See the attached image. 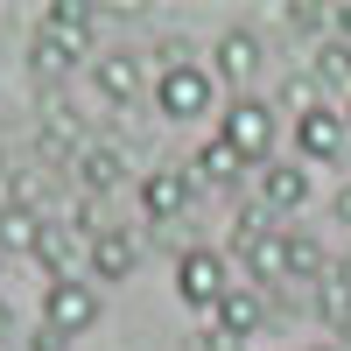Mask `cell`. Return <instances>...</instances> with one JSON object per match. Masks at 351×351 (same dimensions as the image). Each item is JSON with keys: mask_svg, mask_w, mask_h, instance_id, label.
I'll use <instances>...</instances> for the list:
<instances>
[{"mask_svg": "<svg viewBox=\"0 0 351 351\" xmlns=\"http://www.w3.org/2000/svg\"><path fill=\"white\" fill-rule=\"evenodd\" d=\"M239 260L253 281H288V232L267 218V211H239Z\"/></svg>", "mask_w": 351, "mask_h": 351, "instance_id": "cell-1", "label": "cell"}, {"mask_svg": "<svg viewBox=\"0 0 351 351\" xmlns=\"http://www.w3.org/2000/svg\"><path fill=\"white\" fill-rule=\"evenodd\" d=\"M218 141H225V148L239 155V162H267V148H274V106L239 92V99L225 106V127H218Z\"/></svg>", "mask_w": 351, "mask_h": 351, "instance_id": "cell-2", "label": "cell"}, {"mask_svg": "<svg viewBox=\"0 0 351 351\" xmlns=\"http://www.w3.org/2000/svg\"><path fill=\"white\" fill-rule=\"evenodd\" d=\"M99 324V288L92 281H49L43 288V330H56V337H77V330H92Z\"/></svg>", "mask_w": 351, "mask_h": 351, "instance_id": "cell-3", "label": "cell"}, {"mask_svg": "<svg viewBox=\"0 0 351 351\" xmlns=\"http://www.w3.org/2000/svg\"><path fill=\"white\" fill-rule=\"evenodd\" d=\"M155 106L169 112V120H197V112H211V71H204V64H162Z\"/></svg>", "mask_w": 351, "mask_h": 351, "instance_id": "cell-4", "label": "cell"}, {"mask_svg": "<svg viewBox=\"0 0 351 351\" xmlns=\"http://www.w3.org/2000/svg\"><path fill=\"white\" fill-rule=\"evenodd\" d=\"M225 260L211 253V246H190L183 260H176V295H183L190 309H218V295H225Z\"/></svg>", "mask_w": 351, "mask_h": 351, "instance_id": "cell-5", "label": "cell"}, {"mask_svg": "<svg viewBox=\"0 0 351 351\" xmlns=\"http://www.w3.org/2000/svg\"><path fill=\"white\" fill-rule=\"evenodd\" d=\"M190 190L197 183L183 169H148V176H141V211H148V225H176L190 211Z\"/></svg>", "mask_w": 351, "mask_h": 351, "instance_id": "cell-6", "label": "cell"}, {"mask_svg": "<svg viewBox=\"0 0 351 351\" xmlns=\"http://www.w3.org/2000/svg\"><path fill=\"white\" fill-rule=\"evenodd\" d=\"M92 0H49L43 8V36L56 43V49H71V56H84L92 49Z\"/></svg>", "mask_w": 351, "mask_h": 351, "instance_id": "cell-7", "label": "cell"}, {"mask_svg": "<svg viewBox=\"0 0 351 351\" xmlns=\"http://www.w3.org/2000/svg\"><path fill=\"white\" fill-rule=\"evenodd\" d=\"M253 71H260V36H253V28H225V36H218V49H211V77L239 92Z\"/></svg>", "mask_w": 351, "mask_h": 351, "instance_id": "cell-8", "label": "cell"}, {"mask_svg": "<svg viewBox=\"0 0 351 351\" xmlns=\"http://www.w3.org/2000/svg\"><path fill=\"white\" fill-rule=\"evenodd\" d=\"M295 148H302L309 162H337V155L351 148L344 112H337V106H324V112H309V120H295Z\"/></svg>", "mask_w": 351, "mask_h": 351, "instance_id": "cell-9", "label": "cell"}, {"mask_svg": "<svg viewBox=\"0 0 351 351\" xmlns=\"http://www.w3.org/2000/svg\"><path fill=\"white\" fill-rule=\"evenodd\" d=\"M92 84H99L106 106H134L141 99V56L134 49H106L99 64H92Z\"/></svg>", "mask_w": 351, "mask_h": 351, "instance_id": "cell-10", "label": "cell"}, {"mask_svg": "<svg viewBox=\"0 0 351 351\" xmlns=\"http://www.w3.org/2000/svg\"><path fill=\"white\" fill-rule=\"evenodd\" d=\"M84 260H92V281H127L134 260H141V246L112 225V232H99V239H84Z\"/></svg>", "mask_w": 351, "mask_h": 351, "instance_id": "cell-11", "label": "cell"}, {"mask_svg": "<svg viewBox=\"0 0 351 351\" xmlns=\"http://www.w3.org/2000/svg\"><path fill=\"white\" fill-rule=\"evenodd\" d=\"M211 316H218V337H239V344H246V337H253L260 324H267V302H260L253 288H225Z\"/></svg>", "mask_w": 351, "mask_h": 351, "instance_id": "cell-12", "label": "cell"}, {"mask_svg": "<svg viewBox=\"0 0 351 351\" xmlns=\"http://www.w3.org/2000/svg\"><path fill=\"white\" fill-rule=\"evenodd\" d=\"M43 211H28V204H8V211H0V260H36V239H43Z\"/></svg>", "mask_w": 351, "mask_h": 351, "instance_id": "cell-13", "label": "cell"}, {"mask_svg": "<svg viewBox=\"0 0 351 351\" xmlns=\"http://www.w3.org/2000/svg\"><path fill=\"white\" fill-rule=\"evenodd\" d=\"M120 176H127V162H120V148H77V183H84V197H106V190H120Z\"/></svg>", "mask_w": 351, "mask_h": 351, "instance_id": "cell-14", "label": "cell"}, {"mask_svg": "<svg viewBox=\"0 0 351 351\" xmlns=\"http://www.w3.org/2000/svg\"><path fill=\"white\" fill-rule=\"evenodd\" d=\"M260 197H267V211H302V204H309V176L302 169H267V183H260Z\"/></svg>", "mask_w": 351, "mask_h": 351, "instance_id": "cell-15", "label": "cell"}, {"mask_svg": "<svg viewBox=\"0 0 351 351\" xmlns=\"http://www.w3.org/2000/svg\"><path fill=\"white\" fill-rule=\"evenodd\" d=\"M239 155H232L225 148V141H204V148H197V183H211V190H232V183H239Z\"/></svg>", "mask_w": 351, "mask_h": 351, "instance_id": "cell-16", "label": "cell"}, {"mask_svg": "<svg viewBox=\"0 0 351 351\" xmlns=\"http://www.w3.org/2000/svg\"><path fill=\"white\" fill-rule=\"evenodd\" d=\"M324 281L330 274V253H324V239H309V232H288V281Z\"/></svg>", "mask_w": 351, "mask_h": 351, "instance_id": "cell-17", "label": "cell"}, {"mask_svg": "<svg viewBox=\"0 0 351 351\" xmlns=\"http://www.w3.org/2000/svg\"><path fill=\"white\" fill-rule=\"evenodd\" d=\"M281 106L295 112V120H309V112H324V84H316L309 71H295V77H281Z\"/></svg>", "mask_w": 351, "mask_h": 351, "instance_id": "cell-18", "label": "cell"}, {"mask_svg": "<svg viewBox=\"0 0 351 351\" xmlns=\"http://www.w3.org/2000/svg\"><path fill=\"white\" fill-rule=\"evenodd\" d=\"M309 77L316 84H351V43H324V49H316V64H309Z\"/></svg>", "mask_w": 351, "mask_h": 351, "instance_id": "cell-19", "label": "cell"}, {"mask_svg": "<svg viewBox=\"0 0 351 351\" xmlns=\"http://www.w3.org/2000/svg\"><path fill=\"white\" fill-rule=\"evenodd\" d=\"M316 309H324V316H330V324H351V281H344L337 267L324 274V295H316Z\"/></svg>", "mask_w": 351, "mask_h": 351, "instance_id": "cell-20", "label": "cell"}, {"mask_svg": "<svg viewBox=\"0 0 351 351\" xmlns=\"http://www.w3.org/2000/svg\"><path fill=\"white\" fill-rule=\"evenodd\" d=\"M36 260L49 267V281H64V260H71V232H56V225H43V239H36Z\"/></svg>", "mask_w": 351, "mask_h": 351, "instance_id": "cell-21", "label": "cell"}, {"mask_svg": "<svg viewBox=\"0 0 351 351\" xmlns=\"http://www.w3.org/2000/svg\"><path fill=\"white\" fill-rule=\"evenodd\" d=\"M77 148V134H71V120L56 112V120H43V155H71Z\"/></svg>", "mask_w": 351, "mask_h": 351, "instance_id": "cell-22", "label": "cell"}, {"mask_svg": "<svg viewBox=\"0 0 351 351\" xmlns=\"http://www.w3.org/2000/svg\"><path fill=\"white\" fill-rule=\"evenodd\" d=\"M288 28L316 36V28H330V8H316V0H295V8H288Z\"/></svg>", "mask_w": 351, "mask_h": 351, "instance_id": "cell-23", "label": "cell"}, {"mask_svg": "<svg viewBox=\"0 0 351 351\" xmlns=\"http://www.w3.org/2000/svg\"><path fill=\"white\" fill-rule=\"evenodd\" d=\"M330 28H337V43H351V0H337V8H330Z\"/></svg>", "mask_w": 351, "mask_h": 351, "instance_id": "cell-24", "label": "cell"}, {"mask_svg": "<svg viewBox=\"0 0 351 351\" xmlns=\"http://www.w3.org/2000/svg\"><path fill=\"white\" fill-rule=\"evenodd\" d=\"M71 337H56V330H36V337H28V351H64Z\"/></svg>", "mask_w": 351, "mask_h": 351, "instance_id": "cell-25", "label": "cell"}, {"mask_svg": "<svg viewBox=\"0 0 351 351\" xmlns=\"http://www.w3.org/2000/svg\"><path fill=\"white\" fill-rule=\"evenodd\" d=\"M330 211H337V225H351V183H344V190L330 197Z\"/></svg>", "mask_w": 351, "mask_h": 351, "instance_id": "cell-26", "label": "cell"}, {"mask_svg": "<svg viewBox=\"0 0 351 351\" xmlns=\"http://www.w3.org/2000/svg\"><path fill=\"white\" fill-rule=\"evenodd\" d=\"M204 351H246V344H239V337H218V330H211V337H204Z\"/></svg>", "mask_w": 351, "mask_h": 351, "instance_id": "cell-27", "label": "cell"}, {"mask_svg": "<svg viewBox=\"0 0 351 351\" xmlns=\"http://www.w3.org/2000/svg\"><path fill=\"white\" fill-rule=\"evenodd\" d=\"M0 337H14V309H8V295H0Z\"/></svg>", "mask_w": 351, "mask_h": 351, "instance_id": "cell-28", "label": "cell"}, {"mask_svg": "<svg viewBox=\"0 0 351 351\" xmlns=\"http://www.w3.org/2000/svg\"><path fill=\"white\" fill-rule=\"evenodd\" d=\"M316 351H344V344H316Z\"/></svg>", "mask_w": 351, "mask_h": 351, "instance_id": "cell-29", "label": "cell"}, {"mask_svg": "<svg viewBox=\"0 0 351 351\" xmlns=\"http://www.w3.org/2000/svg\"><path fill=\"white\" fill-rule=\"evenodd\" d=\"M344 127H351V106H344Z\"/></svg>", "mask_w": 351, "mask_h": 351, "instance_id": "cell-30", "label": "cell"}]
</instances>
